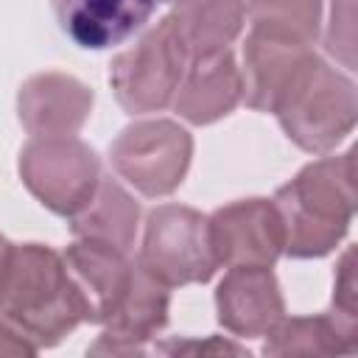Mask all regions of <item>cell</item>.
<instances>
[{"label": "cell", "instance_id": "6da1fadb", "mask_svg": "<svg viewBox=\"0 0 358 358\" xmlns=\"http://www.w3.org/2000/svg\"><path fill=\"white\" fill-rule=\"evenodd\" d=\"M0 313L39 350L59 344L87 322L84 299L64 266V257L42 243L14 246L0 282Z\"/></svg>", "mask_w": 358, "mask_h": 358}, {"label": "cell", "instance_id": "7a4b0ae2", "mask_svg": "<svg viewBox=\"0 0 358 358\" xmlns=\"http://www.w3.org/2000/svg\"><path fill=\"white\" fill-rule=\"evenodd\" d=\"M282 249L294 257H322L347 232L355 213V151L302 168L271 199Z\"/></svg>", "mask_w": 358, "mask_h": 358}, {"label": "cell", "instance_id": "3957f363", "mask_svg": "<svg viewBox=\"0 0 358 358\" xmlns=\"http://www.w3.org/2000/svg\"><path fill=\"white\" fill-rule=\"evenodd\" d=\"M355 109L352 81L313 59L274 115L299 148L327 151L352 131Z\"/></svg>", "mask_w": 358, "mask_h": 358}, {"label": "cell", "instance_id": "277c9868", "mask_svg": "<svg viewBox=\"0 0 358 358\" xmlns=\"http://www.w3.org/2000/svg\"><path fill=\"white\" fill-rule=\"evenodd\" d=\"M137 260L168 288L207 282L218 268L210 218L179 204L151 210Z\"/></svg>", "mask_w": 358, "mask_h": 358}, {"label": "cell", "instance_id": "5b68a950", "mask_svg": "<svg viewBox=\"0 0 358 358\" xmlns=\"http://www.w3.org/2000/svg\"><path fill=\"white\" fill-rule=\"evenodd\" d=\"M187 62L190 56L182 39L171 17H165L159 25L143 34L134 48L112 62L109 81L117 103L131 115L165 109L176 95Z\"/></svg>", "mask_w": 358, "mask_h": 358}, {"label": "cell", "instance_id": "8992f818", "mask_svg": "<svg viewBox=\"0 0 358 358\" xmlns=\"http://www.w3.org/2000/svg\"><path fill=\"white\" fill-rule=\"evenodd\" d=\"M20 176L53 213L76 215L101 182V165L90 145L70 137H34L20 154Z\"/></svg>", "mask_w": 358, "mask_h": 358}, {"label": "cell", "instance_id": "52a82bcc", "mask_svg": "<svg viewBox=\"0 0 358 358\" xmlns=\"http://www.w3.org/2000/svg\"><path fill=\"white\" fill-rule=\"evenodd\" d=\"M193 140L171 120H140L117 134L109 148L112 168L143 196L173 193L190 165Z\"/></svg>", "mask_w": 358, "mask_h": 358}, {"label": "cell", "instance_id": "ba28073f", "mask_svg": "<svg viewBox=\"0 0 358 358\" xmlns=\"http://www.w3.org/2000/svg\"><path fill=\"white\" fill-rule=\"evenodd\" d=\"M313 59L310 42L268 28H252L243 45L241 98L257 112H277Z\"/></svg>", "mask_w": 358, "mask_h": 358}, {"label": "cell", "instance_id": "9c48e42d", "mask_svg": "<svg viewBox=\"0 0 358 358\" xmlns=\"http://www.w3.org/2000/svg\"><path fill=\"white\" fill-rule=\"evenodd\" d=\"M210 238L218 266H266L271 268L282 252V227L277 210L266 199H246L215 210Z\"/></svg>", "mask_w": 358, "mask_h": 358}, {"label": "cell", "instance_id": "30bf717a", "mask_svg": "<svg viewBox=\"0 0 358 358\" xmlns=\"http://www.w3.org/2000/svg\"><path fill=\"white\" fill-rule=\"evenodd\" d=\"M168 285L157 280L137 257L131 282L115 308V313L101 324L103 333L90 347L92 355H140L145 344L165 327L168 322Z\"/></svg>", "mask_w": 358, "mask_h": 358}, {"label": "cell", "instance_id": "8fae6325", "mask_svg": "<svg viewBox=\"0 0 358 358\" xmlns=\"http://www.w3.org/2000/svg\"><path fill=\"white\" fill-rule=\"evenodd\" d=\"M20 120L34 137H70L92 109V92L73 76L39 73L20 87Z\"/></svg>", "mask_w": 358, "mask_h": 358}, {"label": "cell", "instance_id": "7c38bea8", "mask_svg": "<svg viewBox=\"0 0 358 358\" xmlns=\"http://www.w3.org/2000/svg\"><path fill=\"white\" fill-rule=\"evenodd\" d=\"M62 257L84 299L87 322L103 324L131 282L134 260H129V252L87 238H76V243H70Z\"/></svg>", "mask_w": 358, "mask_h": 358}, {"label": "cell", "instance_id": "4fadbf2b", "mask_svg": "<svg viewBox=\"0 0 358 358\" xmlns=\"http://www.w3.org/2000/svg\"><path fill=\"white\" fill-rule=\"evenodd\" d=\"M215 305L218 322L241 338L266 336L285 316L280 285L266 266L229 268L215 291Z\"/></svg>", "mask_w": 358, "mask_h": 358}, {"label": "cell", "instance_id": "5bb4252c", "mask_svg": "<svg viewBox=\"0 0 358 358\" xmlns=\"http://www.w3.org/2000/svg\"><path fill=\"white\" fill-rule=\"evenodd\" d=\"M162 0H53L62 31L87 50H106L134 36Z\"/></svg>", "mask_w": 358, "mask_h": 358}, {"label": "cell", "instance_id": "9a60e30c", "mask_svg": "<svg viewBox=\"0 0 358 358\" xmlns=\"http://www.w3.org/2000/svg\"><path fill=\"white\" fill-rule=\"evenodd\" d=\"M241 101V70L232 50L193 56L173 95V109L190 123H213Z\"/></svg>", "mask_w": 358, "mask_h": 358}, {"label": "cell", "instance_id": "2e32d148", "mask_svg": "<svg viewBox=\"0 0 358 358\" xmlns=\"http://www.w3.org/2000/svg\"><path fill=\"white\" fill-rule=\"evenodd\" d=\"M187 56L227 50L243 25V0H173L168 14Z\"/></svg>", "mask_w": 358, "mask_h": 358}, {"label": "cell", "instance_id": "e0dca14e", "mask_svg": "<svg viewBox=\"0 0 358 358\" xmlns=\"http://www.w3.org/2000/svg\"><path fill=\"white\" fill-rule=\"evenodd\" d=\"M137 218H140L137 201L115 179L101 176L92 199L73 215V235L129 252L134 246Z\"/></svg>", "mask_w": 358, "mask_h": 358}, {"label": "cell", "instance_id": "ac0fdd59", "mask_svg": "<svg viewBox=\"0 0 358 358\" xmlns=\"http://www.w3.org/2000/svg\"><path fill=\"white\" fill-rule=\"evenodd\" d=\"M358 347L338 330L327 316H296L280 319L268 333L263 352L266 355H341L355 352Z\"/></svg>", "mask_w": 358, "mask_h": 358}, {"label": "cell", "instance_id": "d6986e66", "mask_svg": "<svg viewBox=\"0 0 358 358\" xmlns=\"http://www.w3.org/2000/svg\"><path fill=\"white\" fill-rule=\"evenodd\" d=\"M252 28H268L313 42L319 34L322 0H246Z\"/></svg>", "mask_w": 358, "mask_h": 358}, {"label": "cell", "instance_id": "ffe728a7", "mask_svg": "<svg viewBox=\"0 0 358 358\" xmlns=\"http://www.w3.org/2000/svg\"><path fill=\"white\" fill-rule=\"evenodd\" d=\"M355 252L347 249L338 260V274H336V291H333V310L330 319L338 324V330L358 347V308H355V271H352Z\"/></svg>", "mask_w": 358, "mask_h": 358}, {"label": "cell", "instance_id": "44dd1931", "mask_svg": "<svg viewBox=\"0 0 358 358\" xmlns=\"http://www.w3.org/2000/svg\"><path fill=\"white\" fill-rule=\"evenodd\" d=\"M352 48H355V25H352V0H333L330 31H327V50L352 70Z\"/></svg>", "mask_w": 358, "mask_h": 358}, {"label": "cell", "instance_id": "7402d4cb", "mask_svg": "<svg viewBox=\"0 0 358 358\" xmlns=\"http://www.w3.org/2000/svg\"><path fill=\"white\" fill-rule=\"evenodd\" d=\"M159 352L165 355H249L246 347L235 344V341H224V338H207V341H193V338H185V341H162L157 344Z\"/></svg>", "mask_w": 358, "mask_h": 358}, {"label": "cell", "instance_id": "603a6c76", "mask_svg": "<svg viewBox=\"0 0 358 358\" xmlns=\"http://www.w3.org/2000/svg\"><path fill=\"white\" fill-rule=\"evenodd\" d=\"M34 352L36 347L22 336V330L0 313V355H34Z\"/></svg>", "mask_w": 358, "mask_h": 358}, {"label": "cell", "instance_id": "cb8c5ba5", "mask_svg": "<svg viewBox=\"0 0 358 358\" xmlns=\"http://www.w3.org/2000/svg\"><path fill=\"white\" fill-rule=\"evenodd\" d=\"M11 252H14V246L0 235V282H3L6 268H8V263H11Z\"/></svg>", "mask_w": 358, "mask_h": 358}]
</instances>
